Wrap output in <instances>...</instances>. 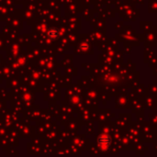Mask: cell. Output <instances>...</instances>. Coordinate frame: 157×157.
Returning <instances> with one entry per match:
<instances>
[{
  "mask_svg": "<svg viewBox=\"0 0 157 157\" xmlns=\"http://www.w3.org/2000/svg\"><path fill=\"white\" fill-rule=\"evenodd\" d=\"M111 142V138L108 134H101L99 138V144L102 150H108Z\"/></svg>",
  "mask_w": 157,
  "mask_h": 157,
  "instance_id": "cell-1",
  "label": "cell"
},
{
  "mask_svg": "<svg viewBox=\"0 0 157 157\" xmlns=\"http://www.w3.org/2000/svg\"><path fill=\"white\" fill-rule=\"evenodd\" d=\"M47 35L51 40H55L60 35V32H59V30L56 28H51L47 32Z\"/></svg>",
  "mask_w": 157,
  "mask_h": 157,
  "instance_id": "cell-2",
  "label": "cell"
}]
</instances>
